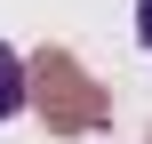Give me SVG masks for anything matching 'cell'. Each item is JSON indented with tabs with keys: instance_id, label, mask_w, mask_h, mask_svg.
Returning a JSON list of instances; mask_svg holds the SVG:
<instances>
[{
	"instance_id": "cell-1",
	"label": "cell",
	"mask_w": 152,
	"mask_h": 144,
	"mask_svg": "<svg viewBox=\"0 0 152 144\" xmlns=\"http://www.w3.org/2000/svg\"><path fill=\"white\" fill-rule=\"evenodd\" d=\"M32 104H40L48 136H88V128L112 120V96H104L64 48H40V56H32Z\"/></svg>"
},
{
	"instance_id": "cell-2",
	"label": "cell",
	"mask_w": 152,
	"mask_h": 144,
	"mask_svg": "<svg viewBox=\"0 0 152 144\" xmlns=\"http://www.w3.org/2000/svg\"><path fill=\"white\" fill-rule=\"evenodd\" d=\"M32 104V64H16V48H0V120Z\"/></svg>"
},
{
	"instance_id": "cell-3",
	"label": "cell",
	"mask_w": 152,
	"mask_h": 144,
	"mask_svg": "<svg viewBox=\"0 0 152 144\" xmlns=\"http://www.w3.org/2000/svg\"><path fill=\"white\" fill-rule=\"evenodd\" d=\"M136 24H144V48H152V0H136Z\"/></svg>"
}]
</instances>
